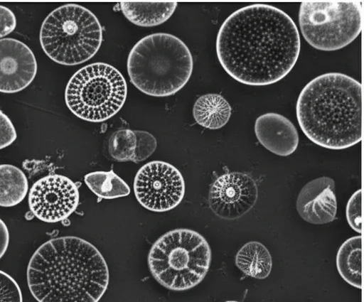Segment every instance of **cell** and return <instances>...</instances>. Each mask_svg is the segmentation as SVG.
Segmentation results:
<instances>
[{
	"mask_svg": "<svg viewBox=\"0 0 364 302\" xmlns=\"http://www.w3.org/2000/svg\"><path fill=\"white\" fill-rule=\"evenodd\" d=\"M102 41V28L95 15L77 4H65L43 21L40 42L53 61L75 65L92 58Z\"/></svg>",
	"mask_w": 364,
	"mask_h": 302,
	"instance_id": "6",
	"label": "cell"
},
{
	"mask_svg": "<svg viewBox=\"0 0 364 302\" xmlns=\"http://www.w3.org/2000/svg\"><path fill=\"white\" fill-rule=\"evenodd\" d=\"M296 208L309 223L322 225L333 221L337 212L333 179L322 176L304 185L298 195Z\"/></svg>",
	"mask_w": 364,
	"mask_h": 302,
	"instance_id": "13",
	"label": "cell"
},
{
	"mask_svg": "<svg viewBox=\"0 0 364 302\" xmlns=\"http://www.w3.org/2000/svg\"><path fill=\"white\" fill-rule=\"evenodd\" d=\"M136 137V148L133 162L139 163L148 158L156 150L157 141L149 132L134 131Z\"/></svg>",
	"mask_w": 364,
	"mask_h": 302,
	"instance_id": "22",
	"label": "cell"
},
{
	"mask_svg": "<svg viewBox=\"0 0 364 302\" xmlns=\"http://www.w3.org/2000/svg\"><path fill=\"white\" fill-rule=\"evenodd\" d=\"M346 215L350 227L361 234V189L356 190L349 198Z\"/></svg>",
	"mask_w": 364,
	"mask_h": 302,
	"instance_id": "24",
	"label": "cell"
},
{
	"mask_svg": "<svg viewBox=\"0 0 364 302\" xmlns=\"http://www.w3.org/2000/svg\"><path fill=\"white\" fill-rule=\"evenodd\" d=\"M84 180L91 191L101 198L113 199L130 193L129 187L113 171L89 173Z\"/></svg>",
	"mask_w": 364,
	"mask_h": 302,
	"instance_id": "20",
	"label": "cell"
},
{
	"mask_svg": "<svg viewBox=\"0 0 364 302\" xmlns=\"http://www.w3.org/2000/svg\"><path fill=\"white\" fill-rule=\"evenodd\" d=\"M134 191L138 202L146 209L165 212L181 202L185 183L176 167L164 161H154L144 165L136 173Z\"/></svg>",
	"mask_w": 364,
	"mask_h": 302,
	"instance_id": "9",
	"label": "cell"
},
{
	"mask_svg": "<svg viewBox=\"0 0 364 302\" xmlns=\"http://www.w3.org/2000/svg\"><path fill=\"white\" fill-rule=\"evenodd\" d=\"M136 148L134 131L120 129L115 131L108 141V151L111 157L117 161H133Z\"/></svg>",
	"mask_w": 364,
	"mask_h": 302,
	"instance_id": "21",
	"label": "cell"
},
{
	"mask_svg": "<svg viewBox=\"0 0 364 302\" xmlns=\"http://www.w3.org/2000/svg\"><path fill=\"white\" fill-rule=\"evenodd\" d=\"M231 106L220 95L210 93L199 97L193 108V115L200 126L218 129L224 126L231 116Z\"/></svg>",
	"mask_w": 364,
	"mask_h": 302,
	"instance_id": "16",
	"label": "cell"
},
{
	"mask_svg": "<svg viewBox=\"0 0 364 302\" xmlns=\"http://www.w3.org/2000/svg\"><path fill=\"white\" fill-rule=\"evenodd\" d=\"M16 19L9 8L0 5V38L11 33L16 28Z\"/></svg>",
	"mask_w": 364,
	"mask_h": 302,
	"instance_id": "26",
	"label": "cell"
},
{
	"mask_svg": "<svg viewBox=\"0 0 364 302\" xmlns=\"http://www.w3.org/2000/svg\"><path fill=\"white\" fill-rule=\"evenodd\" d=\"M28 200L31 211L38 220L53 223L65 220L75 210L79 192L69 178L52 174L34 183Z\"/></svg>",
	"mask_w": 364,
	"mask_h": 302,
	"instance_id": "10",
	"label": "cell"
},
{
	"mask_svg": "<svg viewBox=\"0 0 364 302\" xmlns=\"http://www.w3.org/2000/svg\"><path fill=\"white\" fill-rule=\"evenodd\" d=\"M16 137L13 123L8 116L0 110V149L10 146Z\"/></svg>",
	"mask_w": 364,
	"mask_h": 302,
	"instance_id": "25",
	"label": "cell"
},
{
	"mask_svg": "<svg viewBox=\"0 0 364 302\" xmlns=\"http://www.w3.org/2000/svg\"><path fill=\"white\" fill-rule=\"evenodd\" d=\"M37 72L32 50L23 42L0 39V92L14 93L28 86Z\"/></svg>",
	"mask_w": 364,
	"mask_h": 302,
	"instance_id": "12",
	"label": "cell"
},
{
	"mask_svg": "<svg viewBox=\"0 0 364 302\" xmlns=\"http://www.w3.org/2000/svg\"><path fill=\"white\" fill-rule=\"evenodd\" d=\"M296 113L315 144L333 150L351 147L362 139V85L343 73L321 75L302 89Z\"/></svg>",
	"mask_w": 364,
	"mask_h": 302,
	"instance_id": "3",
	"label": "cell"
},
{
	"mask_svg": "<svg viewBox=\"0 0 364 302\" xmlns=\"http://www.w3.org/2000/svg\"><path fill=\"white\" fill-rule=\"evenodd\" d=\"M28 288L38 302H98L109 284V269L100 251L75 236L41 244L27 267Z\"/></svg>",
	"mask_w": 364,
	"mask_h": 302,
	"instance_id": "2",
	"label": "cell"
},
{
	"mask_svg": "<svg viewBox=\"0 0 364 302\" xmlns=\"http://www.w3.org/2000/svg\"><path fill=\"white\" fill-rule=\"evenodd\" d=\"M177 2H122L121 10L132 23L155 26L166 21L175 11Z\"/></svg>",
	"mask_w": 364,
	"mask_h": 302,
	"instance_id": "15",
	"label": "cell"
},
{
	"mask_svg": "<svg viewBox=\"0 0 364 302\" xmlns=\"http://www.w3.org/2000/svg\"><path fill=\"white\" fill-rule=\"evenodd\" d=\"M362 238L352 237L339 247L336 255V266L342 279L350 286L362 287Z\"/></svg>",
	"mask_w": 364,
	"mask_h": 302,
	"instance_id": "18",
	"label": "cell"
},
{
	"mask_svg": "<svg viewBox=\"0 0 364 302\" xmlns=\"http://www.w3.org/2000/svg\"><path fill=\"white\" fill-rule=\"evenodd\" d=\"M362 16L360 1H304L300 5L299 23L304 38L311 46L334 51L358 36Z\"/></svg>",
	"mask_w": 364,
	"mask_h": 302,
	"instance_id": "8",
	"label": "cell"
},
{
	"mask_svg": "<svg viewBox=\"0 0 364 302\" xmlns=\"http://www.w3.org/2000/svg\"><path fill=\"white\" fill-rule=\"evenodd\" d=\"M225 302H239V301H225Z\"/></svg>",
	"mask_w": 364,
	"mask_h": 302,
	"instance_id": "28",
	"label": "cell"
},
{
	"mask_svg": "<svg viewBox=\"0 0 364 302\" xmlns=\"http://www.w3.org/2000/svg\"><path fill=\"white\" fill-rule=\"evenodd\" d=\"M131 82L143 93L168 97L183 88L193 68L187 45L178 37L166 33L148 35L132 48L127 58Z\"/></svg>",
	"mask_w": 364,
	"mask_h": 302,
	"instance_id": "4",
	"label": "cell"
},
{
	"mask_svg": "<svg viewBox=\"0 0 364 302\" xmlns=\"http://www.w3.org/2000/svg\"><path fill=\"white\" fill-rule=\"evenodd\" d=\"M127 83L114 67L95 63L77 70L65 88L68 109L88 122H104L116 114L127 97Z\"/></svg>",
	"mask_w": 364,
	"mask_h": 302,
	"instance_id": "7",
	"label": "cell"
},
{
	"mask_svg": "<svg viewBox=\"0 0 364 302\" xmlns=\"http://www.w3.org/2000/svg\"><path fill=\"white\" fill-rule=\"evenodd\" d=\"M0 302H23L21 288L7 273L0 270Z\"/></svg>",
	"mask_w": 364,
	"mask_h": 302,
	"instance_id": "23",
	"label": "cell"
},
{
	"mask_svg": "<svg viewBox=\"0 0 364 302\" xmlns=\"http://www.w3.org/2000/svg\"><path fill=\"white\" fill-rule=\"evenodd\" d=\"M211 250L200 233L190 229L171 230L151 246L148 266L153 277L164 287L186 291L199 284L206 276Z\"/></svg>",
	"mask_w": 364,
	"mask_h": 302,
	"instance_id": "5",
	"label": "cell"
},
{
	"mask_svg": "<svg viewBox=\"0 0 364 302\" xmlns=\"http://www.w3.org/2000/svg\"><path fill=\"white\" fill-rule=\"evenodd\" d=\"M9 243V232L7 226L0 218V259L6 253Z\"/></svg>",
	"mask_w": 364,
	"mask_h": 302,
	"instance_id": "27",
	"label": "cell"
},
{
	"mask_svg": "<svg viewBox=\"0 0 364 302\" xmlns=\"http://www.w3.org/2000/svg\"><path fill=\"white\" fill-rule=\"evenodd\" d=\"M255 133L260 144L277 156L291 155L299 144L295 126L278 113L268 112L258 117L255 123Z\"/></svg>",
	"mask_w": 364,
	"mask_h": 302,
	"instance_id": "14",
	"label": "cell"
},
{
	"mask_svg": "<svg viewBox=\"0 0 364 302\" xmlns=\"http://www.w3.org/2000/svg\"><path fill=\"white\" fill-rule=\"evenodd\" d=\"M300 36L292 18L266 4H253L231 14L216 38V53L233 79L264 86L283 79L300 52Z\"/></svg>",
	"mask_w": 364,
	"mask_h": 302,
	"instance_id": "1",
	"label": "cell"
},
{
	"mask_svg": "<svg viewBox=\"0 0 364 302\" xmlns=\"http://www.w3.org/2000/svg\"><path fill=\"white\" fill-rule=\"evenodd\" d=\"M28 183L25 173L11 164L0 165V206L13 207L26 197Z\"/></svg>",
	"mask_w": 364,
	"mask_h": 302,
	"instance_id": "19",
	"label": "cell"
},
{
	"mask_svg": "<svg viewBox=\"0 0 364 302\" xmlns=\"http://www.w3.org/2000/svg\"><path fill=\"white\" fill-rule=\"evenodd\" d=\"M235 264L245 275L257 279H264L271 273L272 259L264 244L251 241L239 249L235 256Z\"/></svg>",
	"mask_w": 364,
	"mask_h": 302,
	"instance_id": "17",
	"label": "cell"
},
{
	"mask_svg": "<svg viewBox=\"0 0 364 302\" xmlns=\"http://www.w3.org/2000/svg\"><path fill=\"white\" fill-rule=\"evenodd\" d=\"M258 188L255 180L242 172H228L218 177L208 193L210 210L224 220H235L255 205Z\"/></svg>",
	"mask_w": 364,
	"mask_h": 302,
	"instance_id": "11",
	"label": "cell"
}]
</instances>
